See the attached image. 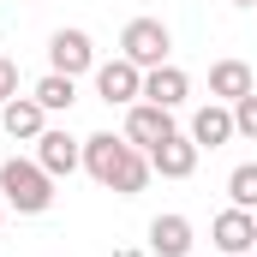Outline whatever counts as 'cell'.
I'll return each instance as SVG.
<instances>
[{
	"mask_svg": "<svg viewBox=\"0 0 257 257\" xmlns=\"http://www.w3.org/2000/svg\"><path fill=\"white\" fill-rule=\"evenodd\" d=\"M0 132L18 138V144H36L48 132V108L36 96H12V102H0Z\"/></svg>",
	"mask_w": 257,
	"mask_h": 257,
	"instance_id": "30bf717a",
	"label": "cell"
},
{
	"mask_svg": "<svg viewBox=\"0 0 257 257\" xmlns=\"http://www.w3.org/2000/svg\"><path fill=\"white\" fill-rule=\"evenodd\" d=\"M233 132H239V138H257V90L233 102Z\"/></svg>",
	"mask_w": 257,
	"mask_h": 257,
	"instance_id": "e0dca14e",
	"label": "cell"
},
{
	"mask_svg": "<svg viewBox=\"0 0 257 257\" xmlns=\"http://www.w3.org/2000/svg\"><path fill=\"white\" fill-rule=\"evenodd\" d=\"M0 197H6V209H18V215H42V209L54 203V174H48L42 162L12 156V162H0Z\"/></svg>",
	"mask_w": 257,
	"mask_h": 257,
	"instance_id": "7a4b0ae2",
	"label": "cell"
},
{
	"mask_svg": "<svg viewBox=\"0 0 257 257\" xmlns=\"http://www.w3.org/2000/svg\"><path fill=\"white\" fill-rule=\"evenodd\" d=\"M233 6H257V0H233Z\"/></svg>",
	"mask_w": 257,
	"mask_h": 257,
	"instance_id": "ffe728a7",
	"label": "cell"
},
{
	"mask_svg": "<svg viewBox=\"0 0 257 257\" xmlns=\"http://www.w3.org/2000/svg\"><path fill=\"white\" fill-rule=\"evenodd\" d=\"M239 132H233V108L227 102H203L192 114V144L197 150H221V144H233Z\"/></svg>",
	"mask_w": 257,
	"mask_h": 257,
	"instance_id": "7c38bea8",
	"label": "cell"
},
{
	"mask_svg": "<svg viewBox=\"0 0 257 257\" xmlns=\"http://www.w3.org/2000/svg\"><path fill=\"white\" fill-rule=\"evenodd\" d=\"M174 132H180L174 126V108H156V102H132L126 108V138L144 150V156H150L162 138H174Z\"/></svg>",
	"mask_w": 257,
	"mask_h": 257,
	"instance_id": "8992f818",
	"label": "cell"
},
{
	"mask_svg": "<svg viewBox=\"0 0 257 257\" xmlns=\"http://www.w3.org/2000/svg\"><path fill=\"white\" fill-rule=\"evenodd\" d=\"M120 54H126L132 66H168V54H174V30L162 24V18H132L126 30H120Z\"/></svg>",
	"mask_w": 257,
	"mask_h": 257,
	"instance_id": "3957f363",
	"label": "cell"
},
{
	"mask_svg": "<svg viewBox=\"0 0 257 257\" xmlns=\"http://www.w3.org/2000/svg\"><path fill=\"white\" fill-rule=\"evenodd\" d=\"M251 257H257V251H251Z\"/></svg>",
	"mask_w": 257,
	"mask_h": 257,
	"instance_id": "44dd1931",
	"label": "cell"
},
{
	"mask_svg": "<svg viewBox=\"0 0 257 257\" xmlns=\"http://www.w3.org/2000/svg\"><path fill=\"white\" fill-rule=\"evenodd\" d=\"M197 156H203V150L192 144V132H174V138H162V144L150 150V174H162V180H192Z\"/></svg>",
	"mask_w": 257,
	"mask_h": 257,
	"instance_id": "ba28073f",
	"label": "cell"
},
{
	"mask_svg": "<svg viewBox=\"0 0 257 257\" xmlns=\"http://www.w3.org/2000/svg\"><path fill=\"white\" fill-rule=\"evenodd\" d=\"M227 197H233V209H251L257 215V162H239L227 174Z\"/></svg>",
	"mask_w": 257,
	"mask_h": 257,
	"instance_id": "2e32d148",
	"label": "cell"
},
{
	"mask_svg": "<svg viewBox=\"0 0 257 257\" xmlns=\"http://www.w3.org/2000/svg\"><path fill=\"white\" fill-rule=\"evenodd\" d=\"M209 239H215L221 257H251L257 251V215L251 209H221L209 221Z\"/></svg>",
	"mask_w": 257,
	"mask_h": 257,
	"instance_id": "5b68a950",
	"label": "cell"
},
{
	"mask_svg": "<svg viewBox=\"0 0 257 257\" xmlns=\"http://www.w3.org/2000/svg\"><path fill=\"white\" fill-rule=\"evenodd\" d=\"M96 96H102L108 108L144 102V66H132L126 54H120V60H102V66H96Z\"/></svg>",
	"mask_w": 257,
	"mask_h": 257,
	"instance_id": "277c9868",
	"label": "cell"
},
{
	"mask_svg": "<svg viewBox=\"0 0 257 257\" xmlns=\"http://www.w3.org/2000/svg\"><path fill=\"white\" fill-rule=\"evenodd\" d=\"M251 90H257V78H251V66H245V60H215V66H209V96H215V102L233 108V102L251 96Z\"/></svg>",
	"mask_w": 257,
	"mask_h": 257,
	"instance_id": "5bb4252c",
	"label": "cell"
},
{
	"mask_svg": "<svg viewBox=\"0 0 257 257\" xmlns=\"http://www.w3.org/2000/svg\"><path fill=\"white\" fill-rule=\"evenodd\" d=\"M30 96H36V102H42L48 114H66V108L78 102V78H66V72H42Z\"/></svg>",
	"mask_w": 257,
	"mask_h": 257,
	"instance_id": "9a60e30c",
	"label": "cell"
},
{
	"mask_svg": "<svg viewBox=\"0 0 257 257\" xmlns=\"http://www.w3.org/2000/svg\"><path fill=\"white\" fill-rule=\"evenodd\" d=\"M192 245H197V233H192V221L186 215H156L150 221V257H192Z\"/></svg>",
	"mask_w": 257,
	"mask_h": 257,
	"instance_id": "8fae6325",
	"label": "cell"
},
{
	"mask_svg": "<svg viewBox=\"0 0 257 257\" xmlns=\"http://www.w3.org/2000/svg\"><path fill=\"white\" fill-rule=\"evenodd\" d=\"M36 162L54 174V180H66V174H78L84 168V138H72V132L48 126L42 138H36Z\"/></svg>",
	"mask_w": 257,
	"mask_h": 257,
	"instance_id": "9c48e42d",
	"label": "cell"
},
{
	"mask_svg": "<svg viewBox=\"0 0 257 257\" xmlns=\"http://www.w3.org/2000/svg\"><path fill=\"white\" fill-rule=\"evenodd\" d=\"M186 96H192V78H186L174 60H168V66H150V72H144V102H156V108H180Z\"/></svg>",
	"mask_w": 257,
	"mask_h": 257,
	"instance_id": "4fadbf2b",
	"label": "cell"
},
{
	"mask_svg": "<svg viewBox=\"0 0 257 257\" xmlns=\"http://www.w3.org/2000/svg\"><path fill=\"white\" fill-rule=\"evenodd\" d=\"M18 84H24V78H18V60H12V54H0V102H12V96H18Z\"/></svg>",
	"mask_w": 257,
	"mask_h": 257,
	"instance_id": "ac0fdd59",
	"label": "cell"
},
{
	"mask_svg": "<svg viewBox=\"0 0 257 257\" xmlns=\"http://www.w3.org/2000/svg\"><path fill=\"white\" fill-rule=\"evenodd\" d=\"M84 174L114 197H138L150 186V156L132 144L126 132H90L84 138Z\"/></svg>",
	"mask_w": 257,
	"mask_h": 257,
	"instance_id": "6da1fadb",
	"label": "cell"
},
{
	"mask_svg": "<svg viewBox=\"0 0 257 257\" xmlns=\"http://www.w3.org/2000/svg\"><path fill=\"white\" fill-rule=\"evenodd\" d=\"M48 72H66V78L96 72V42L84 30H54L48 36Z\"/></svg>",
	"mask_w": 257,
	"mask_h": 257,
	"instance_id": "52a82bcc",
	"label": "cell"
},
{
	"mask_svg": "<svg viewBox=\"0 0 257 257\" xmlns=\"http://www.w3.org/2000/svg\"><path fill=\"white\" fill-rule=\"evenodd\" d=\"M0 221H6V197H0Z\"/></svg>",
	"mask_w": 257,
	"mask_h": 257,
	"instance_id": "d6986e66",
	"label": "cell"
}]
</instances>
